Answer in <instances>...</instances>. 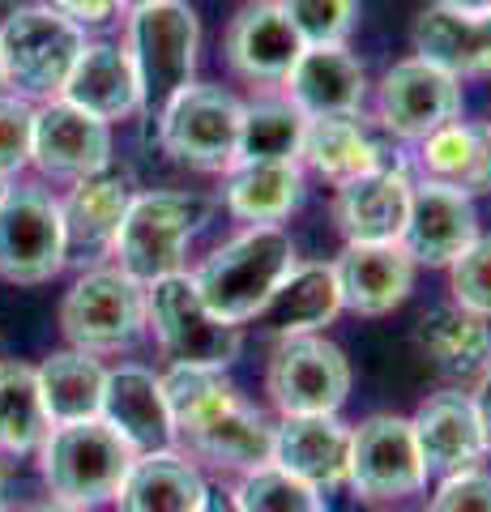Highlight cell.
Returning a JSON list of instances; mask_svg holds the SVG:
<instances>
[{"label": "cell", "instance_id": "484cf974", "mask_svg": "<svg viewBox=\"0 0 491 512\" xmlns=\"http://www.w3.org/2000/svg\"><path fill=\"white\" fill-rule=\"evenodd\" d=\"M338 312H342V295L334 265L295 261V269L257 312V325H265L274 338H299V333H321L325 325H334Z\"/></svg>", "mask_w": 491, "mask_h": 512}, {"label": "cell", "instance_id": "d590c367", "mask_svg": "<svg viewBox=\"0 0 491 512\" xmlns=\"http://www.w3.org/2000/svg\"><path fill=\"white\" fill-rule=\"evenodd\" d=\"M231 500H235L240 512H329L325 508V491L308 487L304 478L287 474L282 466H274V461L240 474Z\"/></svg>", "mask_w": 491, "mask_h": 512}, {"label": "cell", "instance_id": "5b68a950", "mask_svg": "<svg viewBox=\"0 0 491 512\" xmlns=\"http://www.w3.org/2000/svg\"><path fill=\"white\" fill-rule=\"evenodd\" d=\"M39 461L47 487H52V500L73 508H94L116 500L137 453L103 419H82L47 431L39 444Z\"/></svg>", "mask_w": 491, "mask_h": 512}, {"label": "cell", "instance_id": "f35d334b", "mask_svg": "<svg viewBox=\"0 0 491 512\" xmlns=\"http://www.w3.org/2000/svg\"><path fill=\"white\" fill-rule=\"evenodd\" d=\"M30 137H35V107L18 94H0V175H18L30 163Z\"/></svg>", "mask_w": 491, "mask_h": 512}, {"label": "cell", "instance_id": "83f0119b", "mask_svg": "<svg viewBox=\"0 0 491 512\" xmlns=\"http://www.w3.org/2000/svg\"><path fill=\"white\" fill-rule=\"evenodd\" d=\"M184 444L188 457L210 461V466L231 474H248L274 461V423L248 402H231L223 414H214L205 427H197Z\"/></svg>", "mask_w": 491, "mask_h": 512}, {"label": "cell", "instance_id": "d4e9b609", "mask_svg": "<svg viewBox=\"0 0 491 512\" xmlns=\"http://www.w3.org/2000/svg\"><path fill=\"white\" fill-rule=\"evenodd\" d=\"M205 478L180 448L141 453L116 491V512H197L205 500Z\"/></svg>", "mask_w": 491, "mask_h": 512}, {"label": "cell", "instance_id": "60d3db41", "mask_svg": "<svg viewBox=\"0 0 491 512\" xmlns=\"http://www.w3.org/2000/svg\"><path fill=\"white\" fill-rule=\"evenodd\" d=\"M52 9L65 13V18L77 22V26H99V22L112 18L120 5L116 0H52Z\"/></svg>", "mask_w": 491, "mask_h": 512}, {"label": "cell", "instance_id": "ffe728a7", "mask_svg": "<svg viewBox=\"0 0 491 512\" xmlns=\"http://www.w3.org/2000/svg\"><path fill=\"white\" fill-rule=\"evenodd\" d=\"M415 342L436 376L449 380V389L474 393L491 372V325L457 303H436L432 312H423Z\"/></svg>", "mask_w": 491, "mask_h": 512}, {"label": "cell", "instance_id": "4dcf8cb0", "mask_svg": "<svg viewBox=\"0 0 491 512\" xmlns=\"http://www.w3.org/2000/svg\"><path fill=\"white\" fill-rule=\"evenodd\" d=\"M39 397L47 410V423H82V419H99V402H103V376L107 367L90 355V350H56L47 355L39 367Z\"/></svg>", "mask_w": 491, "mask_h": 512}, {"label": "cell", "instance_id": "f1b7e54d", "mask_svg": "<svg viewBox=\"0 0 491 512\" xmlns=\"http://www.w3.org/2000/svg\"><path fill=\"white\" fill-rule=\"evenodd\" d=\"M223 197L235 218L248 227H278L304 201V171L299 163H235L223 171Z\"/></svg>", "mask_w": 491, "mask_h": 512}, {"label": "cell", "instance_id": "7402d4cb", "mask_svg": "<svg viewBox=\"0 0 491 512\" xmlns=\"http://www.w3.org/2000/svg\"><path fill=\"white\" fill-rule=\"evenodd\" d=\"M329 265L338 278L342 308L355 316H385L402 308L415 286V261L402 244H346Z\"/></svg>", "mask_w": 491, "mask_h": 512}, {"label": "cell", "instance_id": "6da1fadb", "mask_svg": "<svg viewBox=\"0 0 491 512\" xmlns=\"http://www.w3.org/2000/svg\"><path fill=\"white\" fill-rule=\"evenodd\" d=\"M299 248L282 227H248L193 269V286L218 320L248 325L295 269Z\"/></svg>", "mask_w": 491, "mask_h": 512}, {"label": "cell", "instance_id": "9c48e42d", "mask_svg": "<svg viewBox=\"0 0 491 512\" xmlns=\"http://www.w3.org/2000/svg\"><path fill=\"white\" fill-rule=\"evenodd\" d=\"M265 393L278 414H338L351 397V363L321 333L278 338L265 367Z\"/></svg>", "mask_w": 491, "mask_h": 512}, {"label": "cell", "instance_id": "d6986e66", "mask_svg": "<svg viewBox=\"0 0 491 512\" xmlns=\"http://www.w3.org/2000/svg\"><path fill=\"white\" fill-rule=\"evenodd\" d=\"M287 99L308 120H342L359 116L368 99V69L355 52L342 47H304L287 73Z\"/></svg>", "mask_w": 491, "mask_h": 512}, {"label": "cell", "instance_id": "7c38bea8", "mask_svg": "<svg viewBox=\"0 0 491 512\" xmlns=\"http://www.w3.org/2000/svg\"><path fill=\"white\" fill-rule=\"evenodd\" d=\"M462 116V82L432 60H398L376 86V120L402 141H423Z\"/></svg>", "mask_w": 491, "mask_h": 512}, {"label": "cell", "instance_id": "7bdbcfd3", "mask_svg": "<svg viewBox=\"0 0 491 512\" xmlns=\"http://www.w3.org/2000/svg\"><path fill=\"white\" fill-rule=\"evenodd\" d=\"M197 512H240V508H235L231 491H223V487H210V491H205V500H201V508H197Z\"/></svg>", "mask_w": 491, "mask_h": 512}, {"label": "cell", "instance_id": "30bf717a", "mask_svg": "<svg viewBox=\"0 0 491 512\" xmlns=\"http://www.w3.org/2000/svg\"><path fill=\"white\" fill-rule=\"evenodd\" d=\"M65 222L60 201L35 184L0 197V278L39 286L65 269Z\"/></svg>", "mask_w": 491, "mask_h": 512}, {"label": "cell", "instance_id": "4316f807", "mask_svg": "<svg viewBox=\"0 0 491 512\" xmlns=\"http://www.w3.org/2000/svg\"><path fill=\"white\" fill-rule=\"evenodd\" d=\"M60 99L82 107L86 116L103 124L133 116L141 107V94H137V73H133L129 52L116 43H86L65 90H60Z\"/></svg>", "mask_w": 491, "mask_h": 512}, {"label": "cell", "instance_id": "681fc988", "mask_svg": "<svg viewBox=\"0 0 491 512\" xmlns=\"http://www.w3.org/2000/svg\"><path fill=\"white\" fill-rule=\"evenodd\" d=\"M487 133H491V124H487Z\"/></svg>", "mask_w": 491, "mask_h": 512}, {"label": "cell", "instance_id": "f6af8a7d", "mask_svg": "<svg viewBox=\"0 0 491 512\" xmlns=\"http://www.w3.org/2000/svg\"><path fill=\"white\" fill-rule=\"evenodd\" d=\"M30 512H90V508H73V504L52 500V504H39V508H30Z\"/></svg>", "mask_w": 491, "mask_h": 512}, {"label": "cell", "instance_id": "ee69618b", "mask_svg": "<svg viewBox=\"0 0 491 512\" xmlns=\"http://www.w3.org/2000/svg\"><path fill=\"white\" fill-rule=\"evenodd\" d=\"M436 5L453 13H491V0H436Z\"/></svg>", "mask_w": 491, "mask_h": 512}, {"label": "cell", "instance_id": "7a4b0ae2", "mask_svg": "<svg viewBox=\"0 0 491 512\" xmlns=\"http://www.w3.org/2000/svg\"><path fill=\"white\" fill-rule=\"evenodd\" d=\"M201 47V22L188 0H158V5L133 9L129 30H124V52L133 60L141 116L158 120L176 94L193 82Z\"/></svg>", "mask_w": 491, "mask_h": 512}, {"label": "cell", "instance_id": "44dd1931", "mask_svg": "<svg viewBox=\"0 0 491 512\" xmlns=\"http://www.w3.org/2000/svg\"><path fill=\"white\" fill-rule=\"evenodd\" d=\"M274 466L304 478L316 491L346 487L351 427L338 414H282L274 427Z\"/></svg>", "mask_w": 491, "mask_h": 512}, {"label": "cell", "instance_id": "277c9868", "mask_svg": "<svg viewBox=\"0 0 491 512\" xmlns=\"http://www.w3.org/2000/svg\"><path fill=\"white\" fill-rule=\"evenodd\" d=\"M86 47L82 26L52 5H26L0 26V82L26 103L60 99L77 56Z\"/></svg>", "mask_w": 491, "mask_h": 512}, {"label": "cell", "instance_id": "b9f144b4", "mask_svg": "<svg viewBox=\"0 0 491 512\" xmlns=\"http://www.w3.org/2000/svg\"><path fill=\"white\" fill-rule=\"evenodd\" d=\"M470 397H474V410H479L483 444H487V453H491V372H487V380H483V384H479V389H474Z\"/></svg>", "mask_w": 491, "mask_h": 512}, {"label": "cell", "instance_id": "1f68e13d", "mask_svg": "<svg viewBox=\"0 0 491 512\" xmlns=\"http://www.w3.org/2000/svg\"><path fill=\"white\" fill-rule=\"evenodd\" d=\"M299 163H308L321 180L329 184H346L355 175L372 171L385 163V150L372 141V133L359 124V116H342V120H308L304 133V154Z\"/></svg>", "mask_w": 491, "mask_h": 512}, {"label": "cell", "instance_id": "ba28073f", "mask_svg": "<svg viewBox=\"0 0 491 512\" xmlns=\"http://www.w3.org/2000/svg\"><path fill=\"white\" fill-rule=\"evenodd\" d=\"M60 329L77 350H124L146 333V286L120 269H86L60 303Z\"/></svg>", "mask_w": 491, "mask_h": 512}, {"label": "cell", "instance_id": "9a60e30c", "mask_svg": "<svg viewBox=\"0 0 491 512\" xmlns=\"http://www.w3.org/2000/svg\"><path fill=\"white\" fill-rule=\"evenodd\" d=\"M30 163L56 180H86L112 163V128L86 116L82 107L52 99L35 111Z\"/></svg>", "mask_w": 491, "mask_h": 512}, {"label": "cell", "instance_id": "2e32d148", "mask_svg": "<svg viewBox=\"0 0 491 512\" xmlns=\"http://www.w3.org/2000/svg\"><path fill=\"white\" fill-rule=\"evenodd\" d=\"M410 431H415L419 457L427 478H449L474 470L487 457L483 444V427H479V410H474V397L462 389H445L423 397V406L410 419Z\"/></svg>", "mask_w": 491, "mask_h": 512}, {"label": "cell", "instance_id": "c3c4849f", "mask_svg": "<svg viewBox=\"0 0 491 512\" xmlns=\"http://www.w3.org/2000/svg\"><path fill=\"white\" fill-rule=\"evenodd\" d=\"M5 192H9V184H5V175H0V197H5Z\"/></svg>", "mask_w": 491, "mask_h": 512}, {"label": "cell", "instance_id": "bcb514c9", "mask_svg": "<svg viewBox=\"0 0 491 512\" xmlns=\"http://www.w3.org/2000/svg\"><path fill=\"white\" fill-rule=\"evenodd\" d=\"M116 5L133 13V9H146V5H158V0H116Z\"/></svg>", "mask_w": 491, "mask_h": 512}, {"label": "cell", "instance_id": "3957f363", "mask_svg": "<svg viewBox=\"0 0 491 512\" xmlns=\"http://www.w3.org/2000/svg\"><path fill=\"white\" fill-rule=\"evenodd\" d=\"M205 222L210 201L197 192H137L112 244L116 269L141 286L184 274L188 244Z\"/></svg>", "mask_w": 491, "mask_h": 512}, {"label": "cell", "instance_id": "74e56055", "mask_svg": "<svg viewBox=\"0 0 491 512\" xmlns=\"http://www.w3.org/2000/svg\"><path fill=\"white\" fill-rule=\"evenodd\" d=\"M449 286H453V303H457V308L491 320V235H479L449 265Z\"/></svg>", "mask_w": 491, "mask_h": 512}, {"label": "cell", "instance_id": "f546056e", "mask_svg": "<svg viewBox=\"0 0 491 512\" xmlns=\"http://www.w3.org/2000/svg\"><path fill=\"white\" fill-rule=\"evenodd\" d=\"M419 171L423 180H436L445 188H457L466 197L491 192V133L479 124L453 120L436 128L432 137L419 141Z\"/></svg>", "mask_w": 491, "mask_h": 512}, {"label": "cell", "instance_id": "52a82bcc", "mask_svg": "<svg viewBox=\"0 0 491 512\" xmlns=\"http://www.w3.org/2000/svg\"><path fill=\"white\" fill-rule=\"evenodd\" d=\"M240 99L214 82H188L176 99L158 111V146L176 163L197 171L235 167L240 146Z\"/></svg>", "mask_w": 491, "mask_h": 512}, {"label": "cell", "instance_id": "8d00e7d4", "mask_svg": "<svg viewBox=\"0 0 491 512\" xmlns=\"http://www.w3.org/2000/svg\"><path fill=\"white\" fill-rule=\"evenodd\" d=\"M304 47H342L359 26V0H274Z\"/></svg>", "mask_w": 491, "mask_h": 512}, {"label": "cell", "instance_id": "8992f818", "mask_svg": "<svg viewBox=\"0 0 491 512\" xmlns=\"http://www.w3.org/2000/svg\"><path fill=\"white\" fill-rule=\"evenodd\" d=\"M146 329H154L167 363L231 367L244 346L240 325H227V320H218L205 308L188 269L146 286Z\"/></svg>", "mask_w": 491, "mask_h": 512}, {"label": "cell", "instance_id": "603a6c76", "mask_svg": "<svg viewBox=\"0 0 491 512\" xmlns=\"http://www.w3.org/2000/svg\"><path fill=\"white\" fill-rule=\"evenodd\" d=\"M299 52H304V43H299V35L274 0H248L227 26V60L248 82H287Z\"/></svg>", "mask_w": 491, "mask_h": 512}, {"label": "cell", "instance_id": "836d02e7", "mask_svg": "<svg viewBox=\"0 0 491 512\" xmlns=\"http://www.w3.org/2000/svg\"><path fill=\"white\" fill-rule=\"evenodd\" d=\"M163 402L176 427V440H188L197 427H205L214 414H223L231 402H240L235 384L223 376V367H193V363H171L163 376Z\"/></svg>", "mask_w": 491, "mask_h": 512}, {"label": "cell", "instance_id": "ac0fdd59", "mask_svg": "<svg viewBox=\"0 0 491 512\" xmlns=\"http://www.w3.org/2000/svg\"><path fill=\"white\" fill-rule=\"evenodd\" d=\"M99 419L133 448V453H158V448H176V427L163 402V384L150 367L120 363L103 376V402Z\"/></svg>", "mask_w": 491, "mask_h": 512}, {"label": "cell", "instance_id": "7dc6e473", "mask_svg": "<svg viewBox=\"0 0 491 512\" xmlns=\"http://www.w3.org/2000/svg\"><path fill=\"white\" fill-rule=\"evenodd\" d=\"M0 512H5V470H0Z\"/></svg>", "mask_w": 491, "mask_h": 512}, {"label": "cell", "instance_id": "8fae6325", "mask_svg": "<svg viewBox=\"0 0 491 512\" xmlns=\"http://www.w3.org/2000/svg\"><path fill=\"white\" fill-rule=\"evenodd\" d=\"M346 487L368 504L406 500V495H419L427 487V470L410 419H402V414H368L359 427H351Z\"/></svg>", "mask_w": 491, "mask_h": 512}, {"label": "cell", "instance_id": "4fadbf2b", "mask_svg": "<svg viewBox=\"0 0 491 512\" xmlns=\"http://www.w3.org/2000/svg\"><path fill=\"white\" fill-rule=\"evenodd\" d=\"M410 180L406 163L385 158L380 167L338 184L334 192V222L346 244H398L410 210Z\"/></svg>", "mask_w": 491, "mask_h": 512}, {"label": "cell", "instance_id": "cb8c5ba5", "mask_svg": "<svg viewBox=\"0 0 491 512\" xmlns=\"http://www.w3.org/2000/svg\"><path fill=\"white\" fill-rule=\"evenodd\" d=\"M419 60L462 77H491V13H453V9H423L410 30Z\"/></svg>", "mask_w": 491, "mask_h": 512}, {"label": "cell", "instance_id": "d6a6232c", "mask_svg": "<svg viewBox=\"0 0 491 512\" xmlns=\"http://www.w3.org/2000/svg\"><path fill=\"white\" fill-rule=\"evenodd\" d=\"M304 133H308V116L287 94L282 99H252L240 107L235 163H299Z\"/></svg>", "mask_w": 491, "mask_h": 512}, {"label": "cell", "instance_id": "f907efd6", "mask_svg": "<svg viewBox=\"0 0 491 512\" xmlns=\"http://www.w3.org/2000/svg\"><path fill=\"white\" fill-rule=\"evenodd\" d=\"M0 86H5V82H0Z\"/></svg>", "mask_w": 491, "mask_h": 512}, {"label": "cell", "instance_id": "ab89813d", "mask_svg": "<svg viewBox=\"0 0 491 512\" xmlns=\"http://www.w3.org/2000/svg\"><path fill=\"white\" fill-rule=\"evenodd\" d=\"M427 512H491V474L474 466V470L440 478Z\"/></svg>", "mask_w": 491, "mask_h": 512}, {"label": "cell", "instance_id": "5bb4252c", "mask_svg": "<svg viewBox=\"0 0 491 512\" xmlns=\"http://www.w3.org/2000/svg\"><path fill=\"white\" fill-rule=\"evenodd\" d=\"M474 239H479V214L474 197L436 180H415L410 210L398 244L415 265H453Z\"/></svg>", "mask_w": 491, "mask_h": 512}, {"label": "cell", "instance_id": "e575fe53", "mask_svg": "<svg viewBox=\"0 0 491 512\" xmlns=\"http://www.w3.org/2000/svg\"><path fill=\"white\" fill-rule=\"evenodd\" d=\"M52 431L39 397V376L30 363L0 359V448L5 453H35Z\"/></svg>", "mask_w": 491, "mask_h": 512}, {"label": "cell", "instance_id": "e0dca14e", "mask_svg": "<svg viewBox=\"0 0 491 512\" xmlns=\"http://www.w3.org/2000/svg\"><path fill=\"white\" fill-rule=\"evenodd\" d=\"M133 175L124 167L107 163L103 171L73 180V192L60 201V222H65V252L77 261H94V256L112 252L116 231L133 205Z\"/></svg>", "mask_w": 491, "mask_h": 512}]
</instances>
